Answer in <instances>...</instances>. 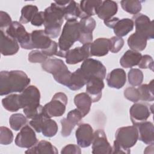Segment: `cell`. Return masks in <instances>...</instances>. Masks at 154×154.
<instances>
[{
  "label": "cell",
  "instance_id": "42",
  "mask_svg": "<svg viewBox=\"0 0 154 154\" xmlns=\"http://www.w3.org/2000/svg\"><path fill=\"white\" fill-rule=\"evenodd\" d=\"M110 42L109 51L112 53L119 52L124 45V40L122 37L113 36L109 38Z\"/></svg>",
  "mask_w": 154,
  "mask_h": 154
},
{
  "label": "cell",
  "instance_id": "3",
  "mask_svg": "<svg viewBox=\"0 0 154 154\" xmlns=\"http://www.w3.org/2000/svg\"><path fill=\"white\" fill-rule=\"evenodd\" d=\"M40 93L34 85L28 86L20 94L19 102L25 116L32 119L42 112L43 106L40 104Z\"/></svg>",
  "mask_w": 154,
  "mask_h": 154
},
{
  "label": "cell",
  "instance_id": "43",
  "mask_svg": "<svg viewBox=\"0 0 154 154\" xmlns=\"http://www.w3.org/2000/svg\"><path fill=\"white\" fill-rule=\"evenodd\" d=\"M124 96L128 100L135 103L140 100L139 91L137 88L134 87H127L124 90Z\"/></svg>",
  "mask_w": 154,
  "mask_h": 154
},
{
  "label": "cell",
  "instance_id": "44",
  "mask_svg": "<svg viewBox=\"0 0 154 154\" xmlns=\"http://www.w3.org/2000/svg\"><path fill=\"white\" fill-rule=\"evenodd\" d=\"M138 66L141 69H149L153 71V60L151 56L149 55H144L141 57Z\"/></svg>",
  "mask_w": 154,
  "mask_h": 154
},
{
  "label": "cell",
  "instance_id": "29",
  "mask_svg": "<svg viewBox=\"0 0 154 154\" xmlns=\"http://www.w3.org/2000/svg\"><path fill=\"white\" fill-rule=\"evenodd\" d=\"M142 55L139 52L128 50L120 60V65L125 68H131L137 66L141 58Z\"/></svg>",
  "mask_w": 154,
  "mask_h": 154
},
{
  "label": "cell",
  "instance_id": "7",
  "mask_svg": "<svg viewBox=\"0 0 154 154\" xmlns=\"http://www.w3.org/2000/svg\"><path fill=\"white\" fill-rule=\"evenodd\" d=\"M67 103V96L63 92L56 93L51 100L43 106V111L49 117H60L66 111Z\"/></svg>",
  "mask_w": 154,
  "mask_h": 154
},
{
  "label": "cell",
  "instance_id": "31",
  "mask_svg": "<svg viewBox=\"0 0 154 154\" xmlns=\"http://www.w3.org/2000/svg\"><path fill=\"white\" fill-rule=\"evenodd\" d=\"M147 38L142 34L135 32L128 39V45L131 50L140 52L143 51L147 45Z\"/></svg>",
  "mask_w": 154,
  "mask_h": 154
},
{
  "label": "cell",
  "instance_id": "15",
  "mask_svg": "<svg viewBox=\"0 0 154 154\" xmlns=\"http://www.w3.org/2000/svg\"><path fill=\"white\" fill-rule=\"evenodd\" d=\"M91 144L93 154H109L112 152V147L103 129H97L94 132Z\"/></svg>",
  "mask_w": 154,
  "mask_h": 154
},
{
  "label": "cell",
  "instance_id": "37",
  "mask_svg": "<svg viewBox=\"0 0 154 154\" xmlns=\"http://www.w3.org/2000/svg\"><path fill=\"white\" fill-rule=\"evenodd\" d=\"M27 117L20 113L12 114L9 119V123L11 129L14 131L20 130L28 123Z\"/></svg>",
  "mask_w": 154,
  "mask_h": 154
},
{
  "label": "cell",
  "instance_id": "26",
  "mask_svg": "<svg viewBox=\"0 0 154 154\" xmlns=\"http://www.w3.org/2000/svg\"><path fill=\"white\" fill-rule=\"evenodd\" d=\"M102 1L100 0H84L81 1L79 4V8L81 13V19L91 17L96 14L99 6Z\"/></svg>",
  "mask_w": 154,
  "mask_h": 154
},
{
  "label": "cell",
  "instance_id": "48",
  "mask_svg": "<svg viewBox=\"0 0 154 154\" xmlns=\"http://www.w3.org/2000/svg\"><path fill=\"white\" fill-rule=\"evenodd\" d=\"M131 150H126L120 146L116 141H114L111 153H130Z\"/></svg>",
  "mask_w": 154,
  "mask_h": 154
},
{
  "label": "cell",
  "instance_id": "4",
  "mask_svg": "<svg viewBox=\"0 0 154 154\" xmlns=\"http://www.w3.org/2000/svg\"><path fill=\"white\" fill-rule=\"evenodd\" d=\"M79 37V23L76 20H68L64 24L58 40L59 50L56 55L64 57L65 53L70 49Z\"/></svg>",
  "mask_w": 154,
  "mask_h": 154
},
{
  "label": "cell",
  "instance_id": "21",
  "mask_svg": "<svg viewBox=\"0 0 154 154\" xmlns=\"http://www.w3.org/2000/svg\"><path fill=\"white\" fill-rule=\"evenodd\" d=\"M104 88L103 79L99 78H92L86 84V93L90 97L92 102H98L102 97V91Z\"/></svg>",
  "mask_w": 154,
  "mask_h": 154
},
{
  "label": "cell",
  "instance_id": "10",
  "mask_svg": "<svg viewBox=\"0 0 154 154\" xmlns=\"http://www.w3.org/2000/svg\"><path fill=\"white\" fill-rule=\"evenodd\" d=\"M87 79L92 78H99L103 79L106 76V69L105 66L99 60L87 58L83 61L79 68Z\"/></svg>",
  "mask_w": 154,
  "mask_h": 154
},
{
  "label": "cell",
  "instance_id": "46",
  "mask_svg": "<svg viewBox=\"0 0 154 154\" xmlns=\"http://www.w3.org/2000/svg\"><path fill=\"white\" fill-rule=\"evenodd\" d=\"M61 154L67 153H74V154H81V150L80 147L75 144H68L64 146L61 151Z\"/></svg>",
  "mask_w": 154,
  "mask_h": 154
},
{
  "label": "cell",
  "instance_id": "47",
  "mask_svg": "<svg viewBox=\"0 0 154 154\" xmlns=\"http://www.w3.org/2000/svg\"><path fill=\"white\" fill-rule=\"evenodd\" d=\"M31 23L32 25L36 26H40L45 23V13L44 11L37 12L32 19L31 21Z\"/></svg>",
  "mask_w": 154,
  "mask_h": 154
},
{
  "label": "cell",
  "instance_id": "34",
  "mask_svg": "<svg viewBox=\"0 0 154 154\" xmlns=\"http://www.w3.org/2000/svg\"><path fill=\"white\" fill-rule=\"evenodd\" d=\"M3 107L8 111L16 112L20 109L19 102V94H11L2 99Z\"/></svg>",
  "mask_w": 154,
  "mask_h": 154
},
{
  "label": "cell",
  "instance_id": "32",
  "mask_svg": "<svg viewBox=\"0 0 154 154\" xmlns=\"http://www.w3.org/2000/svg\"><path fill=\"white\" fill-rule=\"evenodd\" d=\"M64 19L66 21L76 20L78 18H81V13L79 5L75 1H70L64 8Z\"/></svg>",
  "mask_w": 154,
  "mask_h": 154
},
{
  "label": "cell",
  "instance_id": "41",
  "mask_svg": "<svg viewBox=\"0 0 154 154\" xmlns=\"http://www.w3.org/2000/svg\"><path fill=\"white\" fill-rule=\"evenodd\" d=\"M48 57L42 53L40 50H34L28 54V61L32 63H43Z\"/></svg>",
  "mask_w": 154,
  "mask_h": 154
},
{
  "label": "cell",
  "instance_id": "36",
  "mask_svg": "<svg viewBox=\"0 0 154 154\" xmlns=\"http://www.w3.org/2000/svg\"><path fill=\"white\" fill-rule=\"evenodd\" d=\"M38 12V8L31 4L25 5L21 10V16L19 20L22 23H27L31 22L34 15Z\"/></svg>",
  "mask_w": 154,
  "mask_h": 154
},
{
  "label": "cell",
  "instance_id": "18",
  "mask_svg": "<svg viewBox=\"0 0 154 154\" xmlns=\"http://www.w3.org/2000/svg\"><path fill=\"white\" fill-rule=\"evenodd\" d=\"M79 37L78 41L82 45L91 43L93 40V31L96 27V21L91 17L81 19L79 22Z\"/></svg>",
  "mask_w": 154,
  "mask_h": 154
},
{
  "label": "cell",
  "instance_id": "23",
  "mask_svg": "<svg viewBox=\"0 0 154 154\" xmlns=\"http://www.w3.org/2000/svg\"><path fill=\"white\" fill-rule=\"evenodd\" d=\"M106 82L111 88L116 89L122 88L126 82V75L125 70L120 68L112 70L108 74Z\"/></svg>",
  "mask_w": 154,
  "mask_h": 154
},
{
  "label": "cell",
  "instance_id": "39",
  "mask_svg": "<svg viewBox=\"0 0 154 154\" xmlns=\"http://www.w3.org/2000/svg\"><path fill=\"white\" fill-rule=\"evenodd\" d=\"M129 83L132 86H139L143 82L144 76L142 71L138 69H131L128 74Z\"/></svg>",
  "mask_w": 154,
  "mask_h": 154
},
{
  "label": "cell",
  "instance_id": "28",
  "mask_svg": "<svg viewBox=\"0 0 154 154\" xmlns=\"http://www.w3.org/2000/svg\"><path fill=\"white\" fill-rule=\"evenodd\" d=\"M25 153L32 154H58V152L57 148L50 142L45 140H41L37 142V143L34 146L29 148L26 151H25Z\"/></svg>",
  "mask_w": 154,
  "mask_h": 154
},
{
  "label": "cell",
  "instance_id": "11",
  "mask_svg": "<svg viewBox=\"0 0 154 154\" xmlns=\"http://www.w3.org/2000/svg\"><path fill=\"white\" fill-rule=\"evenodd\" d=\"M104 24L112 28L116 36L122 37L126 35L134 29V22L129 18H123L119 19L118 17H111L109 19L103 20Z\"/></svg>",
  "mask_w": 154,
  "mask_h": 154
},
{
  "label": "cell",
  "instance_id": "35",
  "mask_svg": "<svg viewBox=\"0 0 154 154\" xmlns=\"http://www.w3.org/2000/svg\"><path fill=\"white\" fill-rule=\"evenodd\" d=\"M153 79H152L149 84L139 85L137 88L140 93V100L143 101H153Z\"/></svg>",
  "mask_w": 154,
  "mask_h": 154
},
{
  "label": "cell",
  "instance_id": "2",
  "mask_svg": "<svg viewBox=\"0 0 154 154\" xmlns=\"http://www.w3.org/2000/svg\"><path fill=\"white\" fill-rule=\"evenodd\" d=\"M66 6L61 5L55 1L51 3V5L44 11V31L50 38H57L60 34L64 21V12Z\"/></svg>",
  "mask_w": 154,
  "mask_h": 154
},
{
  "label": "cell",
  "instance_id": "24",
  "mask_svg": "<svg viewBox=\"0 0 154 154\" xmlns=\"http://www.w3.org/2000/svg\"><path fill=\"white\" fill-rule=\"evenodd\" d=\"M110 42L109 38H98L90 43V57H102L108 54L109 51Z\"/></svg>",
  "mask_w": 154,
  "mask_h": 154
},
{
  "label": "cell",
  "instance_id": "12",
  "mask_svg": "<svg viewBox=\"0 0 154 154\" xmlns=\"http://www.w3.org/2000/svg\"><path fill=\"white\" fill-rule=\"evenodd\" d=\"M132 20L135 26V32L144 35L147 40L153 38V22L148 16L142 13H138L133 16Z\"/></svg>",
  "mask_w": 154,
  "mask_h": 154
},
{
  "label": "cell",
  "instance_id": "1",
  "mask_svg": "<svg viewBox=\"0 0 154 154\" xmlns=\"http://www.w3.org/2000/svg\"><path fill=\"white\" fill-rule=\"evenodd\" d=\"M30 79L22 70L1 71L0 72V95L22 93L29 84Z\"/></svg>",
  "mask_w": 154,
  "mask_h": 154
},
{
  "label": "cell",
  "instance_id": "5",
  "mask_svg": "<svg viewBox=\"0 0 154 154\" xmlns=\"http://www.w3.org/2000/svg\"><path fill=\"white\" fill-rule=\"evenodd\" d=\"M38 49L46 56L56 55L58 52V44L48 36L44 30H34L31 33L29 49Z\"/></svg>",
  "mask_w": 154,
  "mask_h": 154
},
{
  "label": "cell",
  "instance_id": "30",
  "mask_svg": "<svg viewBox=\"0 0 154 154\" xmlns=\"http://www.w3.org/2000/svg\"><path fill=\"white\" fill-rule=\"evenodd\" d=\"M87 82V79L85 78L80 69H78L72 73L66 87L71 90L76 91L82 88Z\"/></svg>",
  "mask_w": 154,
  "mask_h": 154
},
{
  "label": "cell",
  "instance_id": "25",
  "mask_svg": "<svg viewBox=\"0 0 154 154\" xmlns=\"http://www.w3.org/2000/svg\"><path fill=\"white\" fill-rule=\"evenodd\" d=\"M118 10L117 2L114 1L106 0L102 1L101 5L97 9L96 14L103 20L109 19L114 16Z\"/></svg>",
  "mask_w": 154,
  "mask_h": 154
},
{
  "label": "cell",
  "instance_id": "19",
  "mask_svg": "<svg viewBox=\"0 0 154 154\" xmlns=\"http://www.w3.org/2000/svg\"><path fill=\"white\" fill-rule=\"evenodd\" d=\"M75 136L79 146L85 148L89 147L94 137L93 129L88 123H81L76 130Z\"/></svg>",
  "mask_w": 154,
  "mask_h": 154
},
{
  "label": "cell",
  "instance_id": "6",
  "mask_svg": "<svg viewBox=\"0 0 154 154\" xmlns=\"http://www.w3.org/2000/svg\"><path fill=\"white\" fill-rule=\"evenodd\" d=\"M42 68L52 74L58 83L67 86L72 73L62 60L57 58H48L42 64Z\"/></svg>",
  "mask_w": 154,
  "mask_h": 154
},
{
  "label": "cell",
  "instance_id": "27",
  "mask_svg": "<svg viewBox=\"0 0 154 154\" xmlns=\"http://www.w3.org/2000/svg\"><path fill=\"white\" fill-rule=\"evenodd\" d=\"M74 103L82 117H84L90 112L92 100L86 93H81L75 96Z\"/></svg>",
  "mask_w": 154,
  "mask_h": 154
},
{
  "label": "cell",
  "instance_id": "45",
  "mask_svg": "<svg viewBox=\"0 0 154 154\" xmlns=\"http://www.w3.org/2000/svg\"><path fill=\"white\" fill-rule=\"evenodd\" d=\"M12 23L9 14L3 11H0V30H5Z\"/></svg>",
  "mask_w": 154,
  "mask_h": 154
},
{
  "label": "cell",
  "instance_id": "9",
  "mask_svg": "<svg viewBox=\"0 0 154 154\" xmlns=\"http://www.w3.org/2000/svg\"><path fill=\"white\" fill-rule=\"evenodd\" d=\"M3 31L8 36L16 40L22 48L29 49L31 33H28L20 23L17 21H13L11 25Z\"/></svg>",
  "mask_w": 154,
  "mask_h": 154
},
{
  "label": "cell",
  "instance_id": "33",
  "mask_svg": "<svg viewBox=\"0 0 154 154\" xmlns=\"http://www.w3.org/2000/svg\"><path fill=\"white\" fill-rule=\"evenodd\" d=\"M58 129V125L55 120L51 118L46 117L42 125L41 132L45 137H52L57 133Z\"/></svg>",
  "mask_w": 154,
  "mask_h": 154
},
{
  "label": "cell",
  "instance_id": "8",
  "mask_svg": "<svg viewBox=\"0 0 154 154\" xmlns=\"http://www.w3.org/2000/svg\"><path fill=\"white\" fill-rule=\"evenodd\" d=\"M115 141L123 148L130 150L138 140V133L135 126L121 127L117 129L115 134Z\"/></svg>",
  "mask_w": 154,
  "mask_h": 154
},
{
  "label": "cell",
  "instance_id": "16",
  "mask_svg": "<svg viewBox=\"0 0 154 154\" xmlns=\"http://www.w3.org/2000/svg\"><path fill=\"white\" fill-rule=\"evenodd\" d=\"M82 118H83L82 114L77 108L69 111L67 117L60 120L61 135L64 137H69L75 126L80 122Z\"/></svg>",
  "mask_w": 154,
  "mask_h": 154
},
{
  "label": "cell",
  "instance_id": "13",
  "mask_svg": "<svg viewBox=\"0 0 154 154\" xmlns=\"http://www.w3.org/2000/svg\"><path fill=\"white\" fill-rule=\"evenodd\" d=\"M153 106H149L144 102L135 103L129 109L130 118L132 124L135 126L138 123L145 122L153 113Z\"/></svg>",
  "mask_w": 154,
  "mask_h": 154
},
{
  "label": "cell",
  "instance_id": "20",
  "mask_svg": "<svg viewBox=\"0 0 154 154\" xmlns=\"http://www.w3.org/2000/svg\"><path fill=\"white\" fill-rule=\"evenodd\" d=\"M0 49L1 54L4 56L13 55L18 52L19 45L16 40L0 30Z\"/></svg>",
  "mask_w": 154,
  "mask_h": 154
},
{
  "label": "cell",
  "instance_id": "17",
  "mask_svg": "<svg viewBox=\"0 0 154 154\" xmlns=\"http://www.w3.org/2000/svg\"><path fill=\"white\" fill-rule=\"evenodd\" d=\"M90 43H86L81 47H76L67 51L64 58L69 64H75L85 60L90 57Z\"/></svg>",
  "mask_w": 154,
  "mask_h": 154
},
{
  "label": "cell",
  "instance_id": "14",
  "mask_svg": "<svg viewBox=\"0 0 154 154\" xmlns=\"http://www.w3.org/2000/svg\"><path fill=\"white\" fill-rule=\"evenodd\" d=\"M38 142L35 133L33 128L29 125L24 126L17 134L15 138V144L22 148H30Z\"/></svg>",
  "mask_w": 154,
  "mask_h": 154
},
{
  "label": "cell",
  "instance_id": "38",
  "mask_svg": "<svg viewBox=\"0 0 154 154\" xmlns=\"http://www.w3.org/2000/svg\"><path fill=\"white\" fill-rule=\"evenodd\" d=\"M120 4L124 11L132 14H137L141 10V2L140 1L123 0L120 1Z\"/></svg>",
  "mask_w": 154,
  "mask_h": 154
},
{
  "label": "cell",
  "instance_id": "40",
  "mask_svg": "<svg viewBox=\"0 0 154 154\" xmlns=\"http://www.w3.org/2000/svg\"><path fill=\"white\" fill-rule=\"evenodd\" d=\"M13 140V134L8 128L1 126L0 128V143L2 145L11 144Z\"/></svg>",
  "mask_w": 154,
  "mask_h": 154
},
{
  "label": "cell",
  "instance_id": "22",
  "mask_svg": "<svg viewBox=\"0 0 154 154\" xmlns=\"http://www.w3.org/2000/svg\"><path fill=\"white\" fill-rule=\"evenodd\" d=\"M138 133V140L146 144L154 143V126L151 122L145 121L135 125Z\"/></svg>",
  "mask_w": 154,
  "mask_h": 154
}]
</instances>
